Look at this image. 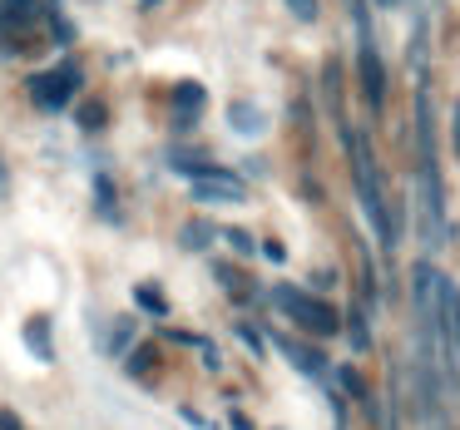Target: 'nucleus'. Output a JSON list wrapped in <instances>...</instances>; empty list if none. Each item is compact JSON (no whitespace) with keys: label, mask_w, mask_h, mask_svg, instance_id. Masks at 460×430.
Returning <instances> with one entry per match:
<instances>
[{"label":"nucleus","mask_w":460,"mask_h":430,"mask_svg":"<svg viewBox=\"0 0 460 430\" xmlns=\"http://www.w3.org/2000/svg\"><path fill=\"white\" fill-rule=\"evenodd\" d=\"M272 302H278V312H288L302 331H312V337H337V331H341L337 312H332L322 297L302 292V287H288V282H282V287H272Z\"/></svg>","instance_id":"1"},{"label":"nucleus","mask_w":460,"mask_h":430,"mask_svg":"<svg viewBox=\"0 0 460 430\" xmlns=\"http://www.w3.org/2000/svg\"><path fill=\"white\" fill-rule=\"evenodd\" d=\"M347 149H351V173H357V193H361V208H367V218L376 223L381 242H396V228H391L386 208H381V183H376V169H371V154H367V139L361 134H347Z\"/></svg>","instance_id":"2"},{"label":"nucleus","mask_w":460,"mask_h":430,"mask_svg":"<svg viewBox=\"0 0 460 430\" xmlns=\"http://www.w3.org/2000/svg\"><path fill=\"white\" fill-rule=\"evenodd\" d=\"M75 90H80V70H75V65H60V70H45L31 80V100L40 104L45 114L65 110V104L75 100Z\"/></svg>","instance_id":"3"},{"label":"nucleus","mask_w":460,"mask_h":430,"mask_svg":"<svg viewBox=\"0 0 460 430\" xmlns=\"http://www.w3.org/2000/svg\"><path fill=\"white\" fill-rule=\"evenodd\" d=\"M193 198H199V203H243V198H248V189H243V179H233L228 169L213 163L208 173L193 179Z\"/></svg>","instance_id":"4"},{"label":"nucleus","mask_w":460,"mask_h":430,"mask_svg":"<svg viewBox=\"0 0 460 430\" xmlns=\"http://www.w3.org/2000/svg\"><path fill=\"white\" fill-rule=\"evenodd\" d=\"M361 90H367V104H371V110H381V104H386V70H381V60H376V45H371V35L361 40Z\"/></svg>","instance_id":"5"},{"label":"nucleus","mask_w":460,"mask_h":430,"mask_svg":"<svg viewBox=\"0 0 460 430\" xmlns=\"http://www.w3.org/2000/svg\"><path fill=\"white\" fill-rule=\"evenodd\" d=\"M278 347H282V356H288L292 366L302 371V376H317V381H327V376H332L327 356H322L317 347H307V341H292V337H278Z\"/></svg>","instance_id":"6"},{"label":"nucleus","mask_w":460,"mask_h":430,"mask_svg":"<svg viewBox=\"0 0 460 430\" xmlns=\"http://www.w3.org/2000/svg\"><path fill=\"white\" fill-rule=\"evenodd\" d=\"M173 110H179V129H189V124H193V114L203 110V90H199L193 80L173 84Z\"/></svg>","instance_id":"7"},{"label":"nucleus","mask_w":460,"mask_h":430,"mask_svg":"<svg viewBox=\"0 0 460 430\" xmlns=\"http://www.w3.org/2000/svg\"><path fill=\"white\" fill-rule=\"evenodd\" d=\"M228 124L238 134H262V110H258V104H248V100H238L228 110Z\"/></svg>","instance_id":"8"},{"label":"nucleus","mask_w":460,"mask_h":430,"mask_svg":"<svg viewBox=\"0 0 460 430\" xmlns=\"http://www.w3.org/2000/svg\"><path fill=\"white\" fill-rule=\"evenodd\" d=\"M25 341H31V351H35L40 361L55 356V347H50V321H45V317H31V321H25Z\"/></svg>","instance_id":"9"},{"label":"nucleus","mask_w":460,"mask_h":430,"mask_svg":"<svg viewBox=\"0 0 460 430\" xmlns=\"http://www.w3.org/2000/svg\"><path fill=\"white\" fill-rule=\"evenodd\" d=\"M35 21V0H0V31Z\"/></svg>","instance_id":"10"},{"label":"nucleus","mask_w":460,"mask_h":430,"mask_svg":"<svg viewBox=\"0 0 460 430\" xmlns=\"http://www.w3.org/2000/svg\"><path fill=\"white\" fill-rule=\"evenodd\" d=\"M134 302H139L149 317H169V302H164V292L154 287V282H139V287H134Z\"/></svg>","instance_id":"11"},{"label":"nucleus","mask_w":460,"mask_h":430,"mask_svg":"<svg viewBox=\"0 0 460 430\" xmlns=\"http://www.w3.org/2000/svg\"><path fill=\"white\" fill-rule=\"evenodd\" d=\"M124 366H129V376H154V366H159V356H154V347H139L124 356Z\"/></svg>","instance_id":"12"},{"label":"nucleus","mask_w":460,"mask_h":430,"mask_svg":"<svg viewBox=\"0 0 460 430\" xmlns=\"http://www.w3.org/2000/svg\"><path fill=\"white\" fill-rule=\"evenodd\" d=\"M213 242V223H189V228H183V248L189 252H203Z\"/></svg>","instance_id":"13"},{"label":"nucleus","mask_w":460,"mask_h":430,"mask_svg":"<svg viewBox=\"0 0 460 430\" xmlns=\"http://www.w3.org/2000/svg\"><path fill=\"white\" fill-rule=\"evenodd\" d=\"M213 277H218V282H223V287H228V292H233V297H248V282H243V277H238V272H233V268H228V262H213Z\"/></svg>","instance_id":"14"},{"label":"nucleus","mask_w":460,"mask_h":430,"mask_svg":"<svg viewBox=\"0 0 460 430\" xmlns=\"http://www.w3.org/2000/svg\"><path fill=\"white\" fill-rule=\"evenodd\" d=\"M129 337H134V321H114V331H110V351H114V356L129 351Z\"/></svg>","instance_id":"15"},{"label":"nucleus","mask_w":460,"mask_h":430,"mask_svg":"<svg viewBox=\"0 0 460 430\" xmlns=\"http://www.w3.org/2000/svg\"><path fill=\"white\" fill-rule=\"evenodd\" d=\"M94 193H100V213H104V218H119V213H114V183L104 179V173L94 179Z\"/></svg>","instance_id":"16"},{"label":"nucleus","mask_w":460,"mask_h":430,"mask_svg":"<svg viewBox=\"0 0 460 430\" xmlns=\"http://www.w3.org/2000/svg\"><path fill=\"white\" fill-rule=\"evenodd\" d=\"M351 347H357V351H367L371 347V337H367V321H361V312H351Z\"/></svg>","instance_id":"17"},{"label":"nucleus","mask_w":460,"mask_h":430,"mask_svg":"<svg viewBox=\"0 0 460 430\" xmlns=\"http://www.w3.org/2000/svg\"><path fill=\"white\" fill-rule=\"evenodd\" d=\"M288 11L297 15V21H317V0H288Z\"/></svg>","instance_id":"18"},{"label":"nucleus","mask_w":460,"mask_h":430,"mask_svg":"<svg viewBox=\"0 0 460 430\" xmlns=\"http://www.w3.org/2000/svg\"><path fill=\"white\" fill-rule=\"evenodd\" d=\"M223 238L233 242V252H252V248H258V242H252V238H248V233H243V228H228V233H223Z\"/></svg>","instance_id":"19"},{"label":"nucleus","mask_w":460,"mask_h":430,"mask_svg":"<svg viewBox=\"0 0 460 430\" xmlns=\"http://www.w3.org/2000/svg\"><path fill=\"white\" fill-rule=\"evenodd\" d=\"M238 341H248V351H252V356H262V337L248 327V321H238Z\"/></svg>","instance_id":"20"},{"label":"nucleus","mask_w":460,"mask_h":430,"mask_svg":"<svg viewBox=\"0 0 460 430\" xmlns=\"http://www.w3.org/2000/svg\"><path fill=\"white\" fill-rule=\"evenodd\" d=\"M337 381H341V391H351V396H361V381H357V371H337Z\"/></svg>","instance_id":"21"},{"label":"nucleus","mask_w":460,"mask_h":430,"mask_svg":"<svg viewBox=\"0 0 460 430\" xmlns=\"http://www.w3.org/2000/svg\"><path fill=\"white\" fill-rule=\"evenodd\" d=\"M0 430H21V420H15L11 410H0Z\"/></svg>","instance_id":"22"},{"label":"nucleus","mask_w":460,"mask_h":430,"mask_svg":"<svg viewBox=\"0 0 460 430\" xmlns=\"http://www.w3.org/2000/svg\"><path fill=\"white\" fill-rule=\"evenodd\" d=\"M456 154H460V100H456Z\"/></svg>","instance_id":"23"},{"label":"nucleus","mask_w":460,"mask_h":430,"mask_svg":"<svg viewBox=\"0 0 460 430\" xmlns=\"http://www.w3.org/2000/svg\"><path fill=\"white\" fill-rule=\"evenodd\" d=\"M233 430H252V426H248V416H233Z\"/></svg>","instance_id":"24"}]
</instances>
